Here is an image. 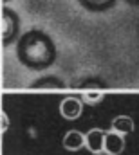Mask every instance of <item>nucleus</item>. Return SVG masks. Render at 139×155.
<instances>
[{"label": "nucleus", "instance_id": "20e7f679", "mask_svg": "<svg viewBox=\"0 0 139 155\" xmlns=\"http://www.w3.org/2000/svg\"><path fill=\"white\" fill-rule=\"evenodd\" d=\"M85 146V135L78 130H70L63 137V148L67 152H78Z\"/></svg>", "mask_w": 139, "mask_h": 155}, {"label": "nucleus", "instance_id": "6e6552de", "mask_svg": "<svg viewBox=\"0 0 139 155\" xmlns=\"http://www.w3.org/2000/svg\"><path fill=\"white\" fill-rule=\"evenodd\" d=\"M96 155H107V153H96Z\"/></svg>", "mask_w": 139, "mask_h": 155}, {"label": "nucleus", "instance_id": "f257e3e1", "mask_svg": "<svg viewBox=\"0 0 139 155\" xmlns=\"http://www.w3.org/2000/svg\"><path fill=\"white\" fill-rule=\"evenodd\" d=\"M105 135H107V132L101 130V128H92V130H89V132L85 134V146H87V150L92 152L94 155L103 153Z\"/></svg>", "mask_w": 139, "mask_h": 155}, {"label": "nucleus", "instance_id": "7ed1b4c3", "mask_svg": "<svg viewBox=\"0 0 139 155\" xmlns=\"http://www.w3.org/2000/svg\"><path fill=\"white\" fill-rule=\"evenodd\" d=\"M125 150V139H123V134H117L114 130L107 132L105 135V150L103 153L107 155H119Z\"/></svg>", "mask_w": 139, "mask_h": 155}, {"label": "nucleus", "instance_id": "0eeeda50", "mask_svg": "<svg viewBox=\"0 0 139 155\" xmlns=\"http://www.w3.org/2000/svg\"><path fill=\"white\" fill-rule=\"evenodd\" d=\"M7 128H9V117L7 114H2V132H7Z\"/></svg>", "mask_w": 139, "mask_h": 155}, {"label": "nucleus", "instance_id": "39448f33", "mask_svg": "<svg viewBox=\"0 0 139 155\" xmlns=\"http://www.w3.org/2000/svg\"><path fill=\"white\" fill-rule=\"evenodd\" d=\"M134 119L130 116H117L112 119V123H110V130H114V132H117V134H123V135H127V134H132L134 132Z\"/></svg>", "mask_w": 139, "mask_h": 155}, {"label": "nucleus", "instance_id": "f03ea898", "mask_svg": "<svg viewBox=\"0 0 139 155\" xmlns=\"http://www.w3.org/2000/svg\"><path fill=\"white\" fill-rule=\"evenodd\" d=\"M81 110H83V101L70 96V97H65L62 103H60V114L63 119H69V121H74L81 116Z\"/></svg>", "mask_w": 139, "mask_h": 155}, {"label": "nucleus", "instance_id": "423d86ee", "mask_svg": "<svg viewBox=\"0 0 139 155\" xmlns=\"http://www.w3.org/2000/svg\"><path fill=\"white\" fill-rule=\"evenodd\" d=\"M81 101L87 103V105H98L103 101V94L100 90H87L81 94Z\"/></svg>", "mask_w": 139, "mask_h": 155}]
</instances>
